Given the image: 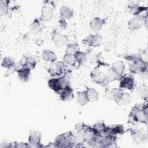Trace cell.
<instances>
[{
	"label": "cell",
	"mask_w": 148,
	"mask_h": 148,
	"mask_svg": "<svg viewBox=\"0 0 148 148\" xmlns=\"http://www.w3.org/2000/svg\"><path fill=\"white\" fill-rule=\"evenodd\" d=\"M45 2L46 4H44L42 8L40 20L44 21H47L53 18L55 5L51 1H46Z\"/></svg>",
	"instance_id": "obj_4"
},
{
	"label": "cell",
	"mask_w": 148,
	"mask_h": 148,
	"mask_svg": "<svg viewBox=\"0 0 148 148\" xmlns=\"http://www.w3.org/2000/svg\"><path fill=\"white\" fill-rule=\"evenodd\" d=\"M51 38L55 45L58 47H61L66 45L68 39L65 35H61L56 31H54L51 34Z\"/></svg>",
	"instance_id": "obj_11"
},
{
	"label": "cell",
	"mask_w": 148,
	"mask_h": 148,
	"mask_svg": "<svg viewBox=\"0 0 148 148\" xmlns=\"http://www.w3.org/2000/svg\"><path fill=\"white\" fill-rule=\"evenodd\" d=\"M60 13L64 19H70L73 16V10L69 7L62 6L60 9Z\"/></svg>",
	"instance_id": "obj_23"
},
{
	"label": "cell",
	"mask_w": 148,
	"mask_h": 148,
	"mask_svg": "<svg viewBox=\"0 0 148 148\" xmlns=\"http://www.w3.org/2000/svg\"><path fill=\"white\" fill-rule=\"evenodd\" d=\"M105 23V20L104 19L99 17H95L90 21V25L93 31L97 32L101 29Z\"/></svg>",
	"instance_id": "obj_15"
},
{
	"label": "cell",
	"mask_w": 148,
	"mask_h": 148,
	"mask_svg": "<svg viewBox=\"0 0 148 148\" xmlns=\"http://www.w3.org/2000/svg\"><path fill=\"white\" fill-rule=\"evenodd\" d=\"M30 31L32 34L36 35L42 29V25L39 18H35L29 26Z\"/></svg>",
	"instance_id": "obj_20"
},
{
	"label": "cell",
	"mask_w": 148,
	"mask_h": 148,
	"mask_svg": "<svg viewBox=\"0 0 148 148\" xmlns=\"http://www.w3.org/2000/svg\"><path fill=\"white\" fill-rule=\"evenodd\" d=\"M67 65L63 61L54 62L48 69V72L51 76H60L68 71Z\"/></svg>",
	"instance_id": "obj_3"
},
{
	"label": "cell",
	"mask_w": 148,
	"mask_h": 148,
	"mask_svg": "<svg viewBox=\"0 0 148 148\" xmlns=\"http://www.w3.org/2000/svg\"><path fill=\"white\" fill-rule=\"evenodd\" d=\"M71 76H72L71 71L69 70H68L66 72H65L63 74V75L61 77H58L62 90L69 86Z\"/></svg>",
	"instance_id": "obj_17"
},
{
	"label": "cell",
	"mask_w": 148,
	"mask_h": 148,
	"mask_svg": "<svg viewBox=\"0 0 148 148\" xmlns=\"http://www.w3.org/2000/svg\"><path fill=\"white\" fill-rule=\"evenodd\" d=\"M86 93L89 100V102H95L98 98V92L92 88H88L86 90Z\"/></svg>",
	"instance_id": "obj_30"
},
{
	"label": "cell",
	"mask_w": 148,
	"mask_h": 148,
	"mask_svg": "<svg viewBox=\"0 0 148 148\" xmlns=\"http://www.w3.org/2000/svg\"><path fill=\"white\" fill-rule=\"evenodd\" d=\"M123 93V90L120 88L107 89L105 91V96L112 100L114 101L116 103L119 101Z\"/></svg>",
	"instance_id": "obj_13"
},
{
	"label": "cell",
	"mask_w": 148,
	"mask_h": 148,
	"mask_svg": "<svg viewBox=\"0 0 148 148\" xmlns=\"http://www.w3.org/2000/svg\"><path fill=\"white\" fill-rule=\"evenodd\" d=\"M110 68L118 75L123 76L125 71V65L123 61H117L114 62L112 64Z\"/></svg>",
	"instance_id": "obj_21"
},
{
	"label": "cell",
	"mask_w": 148,
	"mask_h": 148,
	"mask_svg": "<svg viewBox=\"0 0 148 148\" xmlns=\"http://www.w3.org/2000/svg\"><path fill=\"white\" fill-rule=\"evenodd\" d=\"M9 1L8 0H1L0 2V13L1 15H4L7 13L9 9Z\"/></svg>",
	"instance_id": "obj_37"
},
{
	"label": "cell",
	"mask_w": 148,
	"mask_h": 148,
	"mask_svg": "<svg viewBox=\"0 0 148 148\" xmlns=\"http://www.w3.org/2000/svg\"><path fill=\"white\" fill-rule=\"evenodd\" d=\"M64 134L65 137L68 147H72L75 146V145L77 142L76 136L72 132H67Z\"/></svg>",
	"instance_id": "obj_24"
},
{
	"label": "cell",
	"mask_w": 148,
	"mask_h": 148,
	"mask_svg": "<svg viewBox=\"0 0 148 148\" xmlns=\"http://www.w3.org/2000/svg\"><path fill=\"white\" fill-rule=\"evenodd\" d=\"M77 102L81 106H84L88 103L89 100L86 93V91L77 92Z\"/></svg>",
	"instance_id": "obj_25"
},
{
	"label": "cell",
	"mask_w": 148,
	"mask_h": 148,
	"mask_svg": "<svg viewBox=\"0 0 148 148\" xmlns=\"http://www.w3.org/2000/svg\"><path fill=\"white\" fill-rule=\"evenodd\" d=\"M147 19V16H137L131 19L128 23V29L131 31H135L140 28L145 23V20Z\"/></svg>",
	"instance_id": "obj_9"
},
{
	"label": "cell",
	"mask_w": 148,
	"mask_h": 148,
	"mask_svg": "<svg viewBox=\"0 0 148 148\" xmlns=\"http://www.w3.org/2000/svg\"><path fill=\"white\" fill-rule=\"evenodd\" d=\"M130 134L133 141L137 144L143 143L146 140L147 136L146 134L140 130L137 129L131 130Z\"/></svg>",
	"instance_id": "obj_10"
},
{
	"label": "cell",
	"mask_w": 148,
	"mask_h": 148,
	"mask_svg": "<svg viewBox=\"0 0 148 148\" xmlns=\"http://www.w3.org/2000/svg\"><path fill=\"white\" fill-rule=\"evenodd\" d=\"M16 62H14V59L11 57H5L2 62V66L7 69L8 70H12L13 65Z\"/></svg>",
	"instance_id": "obj_29"
},
{
	"label": "cell",
	"mask_w": 148,
	"mask_h": 148,
	"mask_svg": "<svg viewBox=\"0 0 148 148\" xmlns=\"http://www.w3.org/2000/svg\"><path fill=\"white\" fill-rule=\"evenodd\" d=\"M78 51H79L78 44L76 43H72L67 45L65 52L67 54L74 55Z\"/></svg>",
	"instance_id": "obj_33"
},
{
	"label": "cell",
	"mask_w": 148,
	"mask_h": 148,
	"mask_svg": "<svg viewBox=\"0 0 148 148\" xmlns=\"http://www.w3.org/2000/svg\"><path fill=\"white\" fill-rule=\"evenodd\" d=\"M41 140V133L36 130H32L30 131L28 136V142L29 147H42L40 145Z\"/></svg>",
	"instance_id": "obj_8"
},
{
	"label": "cell",
	"mask_w": 148,
	"mask_h": 148,
	"mask_svg": "<svg viewBox=\"0 0 148 148\" xmlns=\"http://www.w3.org/2000/svg\"><path fill=\"white\" fill-rule=\"evenodd\" d=\"M87 127L84 123L81 122L79 123H77L75 125V130L76 131H84L86 128Z\"/></svg>",
	"instance_id": "obj_39"
},
{
	"label": "cell",
	"mask_w": 148,
	"mask_h": 148,
	"mask_svg": "<svg viewBox=\"0 0 148 148\" xmlns=\"http://www.w3.org/2000/svg\"><path fill=\"white\" fill-rule=\"evenodd\" d=\"M36 63H37V59L36 57L34 56H31L27 57V58L25 59V62L24 65L31 70L35 67Z\"/></svg>",
	"instance_id": "obj_31"
},
{
	"label": "cell",
	"mask_w": 148,
	"mask_h": 148,
	"mask_svg": "<svg viewBox=\"0 0 148 148\" xmlns=\"http://www.w3.org/2000/svg\"><path fill=\"white\" fill-rule=\"evenodd\" d=\"M42 57L43 59L47 62H51V63H54L57 60V57L56 54L52 50H45L43 53H42Z\"/></svg>",
	"instance_id": "obj_19"
},
{
	"label": "cell",
	"mask_w": 148,
	"mask_h": 148,
	"mask_svg": "<svg viewBox=\"0 0 148 148\" xmlns=\"http://www.w3.org/2000/svg\"><path fill=\"white\" fill-rule=\"evenodd\" d=\"M29 147V144L26 143H17L14 145V147Z\"/></svg>",
	"instance_id": "obj_41"
},
{
	"label": "cell",
	"mask_w": 148,
	"mask_h": 148,
	"mask_svg": "<svg viewBox=\"0 0 148 148\" xmlns=\"http://www.w3.org/2000/svg\"><path fill=\"white\" fill-rule=\"evenodd\" d=\"M147 105L142 109H140L137 106H135L132 108L129 114L128 122L133 124L136 123L147 124Z\"/></svg>",
	"instance_id": "obj_2"
},
{
	"label": "cell",
	"mask_w": 148,
	"mask_h": 148,
	"mask_svg": "<svg viewBox=\"0 0 148 148\" xmlns=\"http://www.w3.org/2000/svg\"><path fill=\"white\" fill-rule=\"evenodd\" d=\"M131 101V98L130 95L127 92L123 93L121 98L117 102V104L119 106H125L130 103Z\"/></svg>",
	"instance_id": "obj_28"
},
{
	"label": "cell",
	"mask_w": 148,
	"mask_h": 148,
	"mask_svg": "<svg viewBox=\"0 0 148 148\" xmlns=\"http://www.w3.org/2000/svg\"><path fill=\"white\" fill-rule=\"evenodd\" d=\"M110 134L113 135H121L124 132V127L121 124L114 125L112 127H110Z\"/></svg>",
	"instance_id": "obj_32"
},
{
	"label": "cell",
	"mask_w": 148,
	"mask_h": 148,
	"mask_svg": "<svg viewBox=\"0 0 148 148\" xmlns=\"http://www.w3.org/2000/svg\"><path fill=\"white\" fill-rule=\"evenodd\" d=\"M139 58L145 63H147V50H143L138 53Z\"/></svg>",
	"instance_id": "obj_38"
},
{
	"label": "cell",
	"mask_w": 148,
	"mask_h": 148,
	"mask_svg": "<svg viewBox=\"0 0 148 148\" xmlns=\"http://www.w3.org/2000/svg\"><path fill=\"white\" fill-rule=\"evenodd\" d=\"M147 8L139 5L138 3H132L128 5L129 13L134 16H138L144 11L147 10Z\"/></svg>",
	"instance_id": "obj_16"
},
{
	"label": "cell",
	"mask_w": 148,
	"mask_h": 148,
	"mask_svg": "<svg viewBox=\"0 0 148 148\" xmlns=\"http://www.w3.org/2000/svg\"><path fill=\"white\" fill-rule=\"evenodd\" d=\"M138 92L139 95L144 99H147L148 97V88L145 84L139 86L138 88Z\"/></svg>",
	"instance_id": "obj_36"
},
{
	"label": "cell",
	"mask_w": 148,
	"mask_h": 148,
	"mask_svg": "<svg viewBox=\"0 0 148 148\" xmlns=\"http://www.w3.org/2000/svg\"><path fill=\"white\" fill-rule=\"evenodd\" d=\"M74 56L75 57L76 62L78 65H82L86 61V54L80 51H77L75 54Z\"/></svg>",
	"instance_id": "obj_35"
},
{
	"label": "cell",
	"mask_w": 148,
	"mask_h": 148,
	"mask_svg": "<svg viewBox=\"0 0 148 148\" xmlns=\"http://www.w3.org/2000/svg\"><path fill=\"white\" fill-rule=\"evenodd\" d=\"M135 86V80L133 77L131 76L122 77L120 79V88H125L129 90H132Z\"/></svg>",
	"instance_id": "obj_12"
},
{
	"label": "cell",
	"mask_w": 148,
	"mask_h": 148,
	"mask_svg": "<svg viewBox=\"0 0 148 148\" xmlns=\"http://www.w3.org/2000/svg\"><path fill=\"white\" fill-rule=\"evenodd\" d=\"M60 92V97L61 99L64 102L70 101L74 97L73 90L70 86L62 89Z\"/></svg>",
	"instance_id": "obj_14"
},
{
	"label": "cell",
	"mask_w": 148,
	"mask_h": 148,
	"mask_svg": "<svg viewBox=\"0 0 148 148\" xmlns=\"http://www.w3.org/2000/svg\"><path fill=\"white\" fill-rule=\"evenodd\" d=\"M59 24H60V25L61 27H62V28H65L66 25V21H65V19L62 18V19L60 20L59 21Z\"/></svg>",
	"instance_id": "obj_42"
},
{
	"label": "cell",
	"mask_w": 148,
	"mask_h": 148,
	"mask_svg": "<svg viewBox=\"0 0 148 148\" xmlns=\"http://www.w3.org/2000/svg\"><path fill=\"white\" fill-rule=\"evenodd\" d=\"M90 76L94 83L100 85L105 86L109 82L107 79L106 75L101 72L98 68H95L91 72Z\"/></svg>",
	"instance_id": "obj_6"
},
{
	"label": "cell",
	"mask_w": 148,
	"mask_h": 148,
	"mask_svg": "<svg viewBox=\"0 0 148 148\" xmlns=\"http://www.w3.org/2000/svg\"><path fill=\"white\" fill-rule=\"evenodd\" d=\"M83 42L90 46L97 47H99L102 43V36L98 33L94 35L91 34L87 36L83 40Z\"/></svg>",
	"instance_id": "obj_7"
},
{
	"label": "cell",
	"mask_w": 148,
	"mask_h": 148,
	"mask_svg": "<svg viewBox=\"0 0 148 148\" xmlns=\"http://www.w3.org/2000/svg\"><path fill=\"white\" fill-rule=\"evenodd\" d=\"M63 62L67 65H74L76 63V61L74 55L65 54L62 58Z\"/></svg>",
	"instance_id": "obj_34"
},
{
	"label": "cell",
	"mask_w": 148,
	"mask_h": 148,
	"mask_svg": "<svg viewBox=\"0 0 148 148\" xmlns=\"http://www.w3.org/2000/svg\"><path fill=\"white\" fill-rule=\"evenodd\" d=\"M86 54V60L87 61L90 63H94L97 61L98 58V54L96 53L93 50L88 49L87 50V52L85 53Z\"/></svg>",
	"instance_id": "obj_26"
},
{
	"label": "cell",
	"mask_w": 148,
	"mask_h": 148,
	"mask_svg": "<svg viewBox=\"0 0 148 148\" xmlns=\"http://www.w3.org/2000/svg\"><path fill=\"white\" fill-rule=\"evenodd\" d=\"M48 86L56 92H60L62 90L58 78H53L50 79L48 82Z\"/></svg>",
	"instance_id": "obj_22"
},
{
	"label": "cell",
	"mask_w": 148,
	"mask_h": 148,
	"mask_svg": "<svg viewBox=\"0 0 148 148\" xmlns=\"http://www.w3.org/2000/svg\"><path fill=\"white\" fill-rule=\"evenodd\" d=\"M24 66V64H23L21 63H15L14 65H13L12 70L13 71H15L18 72V71H20Z\"/></svg>",
	"instance_id": "obj_40"
},
{
	"label": "cell",
	"mask_w": 148,
	"mask_h": 148,
	"mask_svg": "<svg viewBox=\"0 0 148 148\" xmlns=\"http://www.w3.org/2000/svg\"><path fill=\"white\" fill-rule=\"evenodd\" d=\"M106 77L109 82H113L115 80H119L121 79L123 76L118 75L111 68H109L106 73Z\"/></svg>",
	"instance_id": "obj_27"
},
{
	"label": "cell",
	"mask_w": 148,
	"mask_h": 148,
	"mask_svg": "<svg viewBox=\"0 0 148 148\" xmlns=\"http://www.w3.org/2000/svg\"><path fill=\"white\" fill-rule=\"evenodd\" d=\"M128 62L129 70L134 73H140L147 71V63L142 61L139 57L138 54L127 55L124 57Z\"/></svg>",
	"instance_id": "obj_1"
},
{
	"label": "cell",
	"mask_w": 148,
	"mask_h": 148,
	"mask_svg": "<svg viewBox=\"0 0 148 148\" xmlns=\"http://www.w3.org/2000/svg\"><path fill=\"white\" fill-rule=\"evenodd\" d=\"M99 136L97 135L93 127L87 126L84 131V142L88 143L94 147Z\"/></svg>",
	"instance_id": "obj_5"
},
{
	"label": "cell",
	"mask_w": 148,
	"mask_h": 148,
	"mask_svg": "<svg viewBox=\"0 0 148 148\" xmlns=\"http://www.w3.org/2000/svg\"><path fill=\"white\" fill-rule=\"evenodd\" d=\"M19 79L23 82H27L31 76V69L27 67L25 65L24 67L17 72Z\"/></svg>",
	"instance_id": "obj_18"
}]
</instances>
